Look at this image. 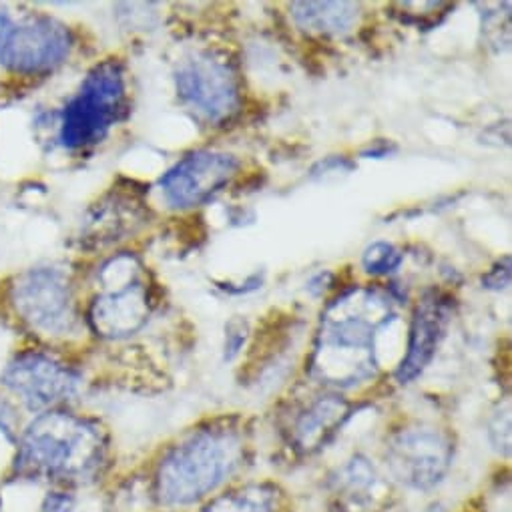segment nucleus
Returning a JSON list of instances; mask_svg holds the SVG:
<instances>
[{
    "label": "nucleus",
    "instance_id": "f257e3e1",
    "mask_svg": "<svg viewBox=\"0 0 512 512\" xmlns=\"http://www.w3.org/2000/svg\"><path fill=\"white\" fill-rule=\"evenodd\" d=\"M394 320L392 298L378 288H354L322 316L310 374L324 386L354 388L378 372L376 340Z\"/></svg>",
    "mask_w": 512,
    "mask_h": 512
},
{
    "label": "nucleus",
    "instance_id": "f03ea898",
    "mask_svg": "<svg viewBox=\"0 0 512 512\" xmlns=\"http://www.w3.org/2000/svg\"><path fill=\"white\" fill-rule=\"evenodd\" d=\"M107 456L109 438L95 420L49 410L19 436L15 472L31 480L83 484L101 474Z\"/></svg>",
    "mask_w": 512,
    "mask_h": 512
},
{
    "label": "nucleus",
    "instance_id": "7ed1b4c3",
    "mask_svg": "<svg viewBox=\"0 0 512 512\" xmlns=\"http://www.w3.org/2000/svg\"><path fill=\"white\" fill-rule=\"evenodd\" d=\"M245 440L233 424L213 422L169 448L155 470V496L165 506H189L215 492L243 464Z\"/></svg>",
    "mask_w": 512,
    "mask_h": 512
},
{
    "label": "nucleus",
    "instance_id": "20e7f679",
    "mask_svg": "<svg viewBox=\"0 0 512 512\" xmlns=\"http://www.w3.org/2000/svg\"><path fill=\"white\" fill-rule=\"evenodd\" d=\"M127 107L125 69L117 59L93 67L79 91L63 109L59 139L67 149H87L101 143L119 123Z\"/></svg>",
    "mask_w": 512,
    "mask_h": 512
},
{
    "label": "nucleus",
    "instance_id": "39448f33",
    "mask_svg": "<svg viewBox=\"0 0 512 512\" xmlns=\"http://www.w3.org/2000/svg\"><path fill=\"white\" fill-rule=\"evenodd\" d=\"M103 290L89 306V326L101 338L121 340L137 334L151 316L153 298L143 268L133 255L113 258L101 272Z\"/></svg>",
    "mask_w": 512,
    "mask_h": 512
},
{
    "label": "nucleus",
    "instance_id": "423d86ee",
    "mask_svg": "<svg viewBox=\"0 0 512 512\" xmlns=\"http://www.w3.org/2000/svg\"><path fill=\"white\" fill-rule=\"evenodd\" d=\"M11 304L17 318L41 336L73 334L79 322L71 282L55 268H37L17 276Z\"/></svg>",
    "mask_w": 512,
    "mask_h": 512
},
{
    "label": "nucleus",
    "instance_id": "0eeeda50",
    "mask_svg": "<svg viewBox=\"0 0 512 512\" xmlns=\"http://www.w3.org/2000/svg\"><path fill=\"white\" fill-rule=\"evenodd\" d=\"M454 458L452 438L428 424L394 432L386 444V466L394 480L412 490H432L448 474Z\"/></svg>",
    "mask_w": 512,
    "mask_h": 512
},
{
    "label": "nucleus",
    "instance_id": "6e6552de",
    "mask_svg": "<svg viewBox=\"0 0 512 512\" xmlns=\"http://www.w3.org/2000/svg\"><path fill=\"white\" fill-rule=\"evenodd\" d=\"M175 85L179 99L211 125L229 121L241 103L233 67L213 53H195L181 61Z\"/></svg>",
    "mask_w": 512,
    "mask_h": 512
},
{
    "label": "nucleus",
    "instance_id": "1a4fd4ad",
    "mask_svg": "<svg viewBox=\"0 0 512 512\" xmlns=\"http://www.w3.org/2000/svg\"><path fill=\"white\" fill-rule=\"evenodd\" d=\"M0 382L29 410L49 412L79 392L81 376L49 354L23 352L7 364Z\"/></svg>",
    "mask_w": 512,
    "mask_h": 512
},
{
    "label": "nucleus",
    "instance_id": "9d476101",
    "mask_svg": "<svg viewBox=\"0 0 512 512\" xmlns=\"http://www.w3.org/2000/svg\"><path fill=\"white\" fill-rule=\"evenodd\" d=\"M239 171L231 153L199 149L179 159L159 181L167 203L175 209H193L211 201Z\"/></svg>",
    "mask_w": 512,
    "mask_h": 512
},
{
    "label": "nucleus",
    "instance_id": "9b49d317",
    "mask_svg": "<svg viewBox=\"0 0 512 512\" xmlns=\"http://www.w3.org/2000/svg\"><path fill=\"white\" fill-rule=\"evenodd\" d=\"M73 47L71 31L55 19H33L13 27L0 63L19 75H45L61 67Z\"/></svg>",
    "mask_w": 512,
    "mask_h": 512
},
{
    "label": "nucleus",
    "instance_id": "f8f14e48",
    "mask_svg": "<svg viewBox=\"0 0 512 512\" xmlns=\"http://www.w3.org/2000/svg\"><path fill=\"white\" fill-rule=\"evenodd\" d=\"M452 316V300L442 292H426L414 310L410 324L408 348L402 358L396 380L400 384H410L430 366L436 356L440 342L446 334V326Z\"/></svg>",
    "mask_w": 512,
    "mask_h": 512
},
{
    "label": "nucleus",
    "instance_id": "ddd939ff",
    "mask_svg": "<svg viewBox=\"0 0 512 512\" xmlns=\"http://www.w3.org/2000/svg\"><path fill=\"white\" fill-rule=\"evenodd\" d=\"M352 416V406L340 396H322L312 402L292 426V444L302 454H314L326 446Z\"/></svg>",
    "mask_w": 512,
    "mask_h": 512
},
{
    "label": "nucleus",
    "instance_id": "4468645a",
    "mask_svg": "<svg viewBox=\"0 0 512 512\" xmlns=\"http://www.w3.org/2000/svg\"><path fill=\"white\" fill-rule=\"evenodd\" d=\"M292 17L302 31L340 37L360 21V7L354 3H294L290 5Z\"/></svg>",
    "mask_w": 512,
    "mask_h": 512
},
{
    "label": "nucleus",
    "instance_id": "2eb2a0df",
    "mask_svg": "<svg viewBox=\"0 0 512 512\" xmlns=\"http://www.w3.org/2000/svg\"><path fill=\"white\" fill-rule=\"evenodd\" d=\"M203 512H280V494L268 484H249L221 494Z\"/></svg>",
    "mask_w": 512,
    "mask_h": 512
},
{
    "label": "nucleus",
    "instance_id": "dca6fc26",
    "mask_svg": "<svg viewBox=\"0 0 512 512\" xmlns=\"http://www.w3.org/2000/svg\"><path fill=\"white\" fill-rule=\"evenodd\" d=\"M404 262L402 251L388 241H374L364 249L362 266L370 276H390Z\"/></svg>",
    "mask_w": 512,
    "mask_h": 512
},
{
    "label": "nucleus",
    "instance_id": "f3484780",
    "mask_svg": "<svg viewBox=\"0 0 512 512\" xmlns=\"http://www.w3.org/2000/svg\"><path fill=\"white\" fill-rule=\"evenodd\" d=\"M376 484V472L370 466L368 460L356 456L342 472L340 486L350 498H362L364 492H368Z\"/></svg>",
    "mask_w": 512,
    "mask_h": 512
},
{
    "label": "nucleus",
    "instance_id": "a211bd4d",
    "mask_svg": "<svg viewBox=\"0 0 512 512\" xmlns=\"http://www.w3.org/2000/svg\"><path fill=\"white\" fill-rule=\"evenodd\" d=\"M490 438L498 450H504V454L510 452V408H508V404L504 410L494 414V418L490 422Z\"/></svg>",
    "mask_w": 512,
    "mask_h": 512
},
{
    "label": "nucleus",
    "instance_id": "6ab92c4d",
    "mask_svg": "<svg viewBox=\"0 0 512 512\" xmlns=\"http://www.w3.org/2000/svg\"><path fill=\"white\" fill-rule=\"evenodd\" d=\"M75 504H77V500L71 492L55 490V492H49L45 496L41 512H73Z\"/></svg>",
    "mask_w": 512,
    "mask_h": 512
},
{
    "label": "nucleus",
    "instance_id": "aec40b11",
    "mask_svg": "<svg viewBox=\"0 0 512 512\" xmlns=\"http://www.w3.org/2000/svg\"><path fill=\"white\" fill-rule=\"evenodd\" d=\"M17 418H15V410L11 408L9 402H5L3 398H0V434H3L9 442L15 440L17 436Z\"/></svg>",
    "mask_w": 512,
    "mask_h": 512
},
{
    "label": "nucleus",
    "instance_id": "412c9836",
    "mask_svg": "<svg viewBox=\"0 0 512 512\" xmlns=\"http://www.w3.org/2000/svg\"><path fill=\"white\" fill-rule=\"evenodd\" d=\"M243 330H245V322H241V320H233L229 324V328H227L229 334H227V344H225L227 358H233L239 352V348L243 344V338H245V336H241V334H245Z\"/></svg>",
    "mask_w": 512,
    "mask_h": 512
},
{
    "label": "nucleus",
    "instance_id": "4be33fe9",
    "mask_svg": "<svg viewBox=\"0 0 512 512\" xmlns=\"http://www.w3.org/2000/svg\"><path fill=\"white\" fill-rule=\"evenodd\" d=\"M13 21H11V17L7 15V13H3L0 11V53H3V49H5V45H7V41H9V35H11V31H13Z\"/></svg>",
    "mask_w": 512,
    "mask_h": 512
},
{
    "label": "nucleus",
    "instance_id": "5701e85b",
    "mask_svg": "<svg viewBox=\"0 0 512 512\" xmlns=\"http://www.w3.org/2000/svg\"><path fill=\"white\" fill-rule=\"evenodd\" d=\"M390 153V147L386 141H382V147H378V141L374 145H370L368 151H364V155H372V157H384Z\"/></svg>",
    "mask_w": 512,
    "mask_h": 512
}]
</instances>
